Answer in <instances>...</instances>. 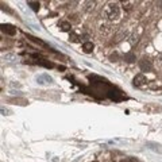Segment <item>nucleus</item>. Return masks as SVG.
Segmentation results:
<instances>
[{
    "label": "nucleus",
    "instance_id": "423d86ee",
    "mask_svg": "<svg viewBox=\"0 0 162 162\" xmlns=\"http://www.w3.org/2000/svg\"><path fill=\"white\" fill-rule=\"evenodd\" d=\"M99 31H100V34H103V35H108V34H111L112 27L110 25H101L99 27Z\"/></svg>",
    "mask_w": 162,
    "mask_h": 162
},
{
    "label": "nucleus",
    "instance_id": "f03ea898",
    "mask_svg": "<svg viewBox=\"0 0 162 162\" xmlns=\"http://www.w3.org/2000/svg\"><path fill=\"white\" fill-rule=\"evenodd\" d=\"M153 61L150 58H147V57H143L141 61H139V68H141V70L143 72H151L153 70Z\"/></svg>",
    "mask_w": 162,
    "mask_h": 162
},
{
    "label": "nucleus",
    "instance_id": "4468645a",
    "mask_svg": "<svg viewBox=\"0 0 162 162\" xmlns=\"http://www.w3.org/2000/svg\"><path fill=\"white\" fill-rule=\"evenodd\" d=\"M70 40H72V42H78V37H77L76 34H72V35H70Z\"/></svg>",
    "mask_w": 162,
    "mask_h": 162
},
{
    "label": "nucleus",
    "instance_id": "6e6552de",
    "mask_svg": "<svg viewBox=\"0 0 162 162\" xmlns=\"http://www.w3.org/2000/svg\"><path fill=\"white\" fill-rule=\"evenodd\" d=\"M60 29L62 31H70L72 25L69 23V22H61V23H60Z\"/></svg>",
    "mask_w": 162,
    "mask_h": 162
},
{
    "label": "nucleus",
    "instance_id": "ddd939ff",
    "mask_svg": "<svg viewBox=\"0 0 162 162\" xmlns=\"http://www.w3.org/2000/svg\"><path fill=\"white\" fill-rule=\"evenodd\" d=\"M123 162H137V158L135 157H127Z\"/></svg>",
    "mask_w": 162,
    "mask_h": 162
},
{
    "label": "nucleus",
    "instance_id": "2eb2a0df",
    "mask_svg": "<svg viewBox=\"0 0 162 162\" xmlns=\"http://www.w3.org/2000/svg\"><path fill=\"white\" fill-rule=\"evenodd\" d=\"M157 62H158V65H159V66H161V68H162V56H159V57H158Z\"/></svg>",
    "mask_w": 162,
    "mask_h": 162
},
{
    "label": "nucleus",
    "instance_id": "7ed1b4c3",
    "mask_svg": "<svg viewBox=\"0 0 162 162\" xmlns=\"http://www.w3.org/2000/svg\"><path fill=\"white\" fill-rule=\"evenodd\" d=\"M146 76L145 74H142V73H139V74H137V76L134 77V80H132V85L134 86H142L143 84H146Z\"/></svg>",
    "mask_w": 162,
    "mask_h": 162
},
{
    "label": "nucleus",
    "instance_id": "9b49d317",
    "mask_svg": "<svg viewBox=\"0 0 162 162\" xmlns=\"http://www.w3.org/2000/svg\"><path fill=\"white\" fill-rule=\"evenodd\" d=\"M27 38L29 39H31L33 42H35V43H38V45H40V46H45V43L42 42V40H39V39H37L35 37H31V35H27Z\"/></svg>",
    "mask_w": 162,
    "mask_h": 162
},
{
    "label": "nucleus",
    "instance_id": "f257e3e1",
    "mask_svg": "<svg viewBox=\"0 0 162 162\" xmlns=\"http://www.w3.org/2000/svg\"><path fill=\"white\" fill-rule=\"evenodd\" d=\"M103 15H104V18L107 20H110V22L118 20L119 16H120V7H119V4L118 3H108L104 7Z\"/></svg>",
    "mask_w": 162,
    "mask_h": 162
},
{
    "label": "nucleus",
    "instance_id": "1a4fd4ad",
    "mask_svg": "<svg viewBox=\"0 0 162 162\" xmlns=\"http://www.w3.org/2000/svg\"><path fill=\"white\" fill-rule=\"evenodd\" d=\"M124 60H126L127 62H134V61L137 60V58H135V54H134L132 51H130V53L124 54Z\"/></svg>",
    "mask_w": 162,
    "mask_h": 162
},
{
    "label": "nucleus",
    "instance_id": "9d476101",
    "mask_svg": "<svg viewBox=\"0 0 162 162\" xmlns=\"http://www.w3.org/2000/svg\"><path fill=\"white\" fill-rule=\"evenodd\" d=\"M95 5H96V3H95V1H86L85 7H84V8H85L86 11H89V10H93V8H95Z\"/></svg>",
    "mask_w": 162,
    "mask_h": 162
},
{
    "label": "nucleus",
    "instance_id": "0eeeda50",
    "mask_svg": "<svg viewBox=\"0 0 162 162\" xmlns=\"http://www.w3.org/2000/svg\"><path fill=\"white\" fill-rule=\"evenodd\" d=\"M27 5H30V8L33 11H35V12H38L40 8V3L39 1H27Z\"/></svg>",
    "mask_w": 162,
    "mask_h": 162
},
{
    "label": "nucleus",
    "instance_id": "39448f33",
    "mask_svg": "<svg viewBox=\"0 0 162 162\" xmlns=\"http://www.w3.org/2000/svg\"><path fill=\"white\" fill-rule=\"evenodd\" d=\"M93 49H95V45H93L92 42H89V40H86V42H84V43H82V51H84V53H86V54L92 53V51H93Z\"/></svg>",
    "mask_w": 162,
    "mask_h": 162
},
{
    "label": "nucleus",
    "instance_id": "f8f14e48",
    "mask_svg": "<svg viewBox=\"0 0 162 162\" xmlns=\"http://www.w3.org/2000/svg\"><path fill=\"white\" fill-rule=\"evenodd\" d=\"M131 4H134V3H132V1H126V3H124V5H123V7H124V8H126L127 11H130V10H131V7H132Z\"/></svg>",
    "mask_w": 162,
    "mask_h": 162
},
{
    "label": "nucleus",
    "instance_id": "20e7f679",
    "mask_svg": "<svg viewBox=\"0 0 162 162\" xmlns=\"http://www.w3.org/2000/svg\"><path fill=\"white\" fill-rule=\"evenodd\" d=\"M1 31L5 33V34H8V35H15L16 34V29L12 25H1Z\"/></svg>",
    "mask_w": 162,
    "mask_h": 162
}]
</instances>
